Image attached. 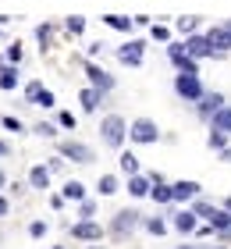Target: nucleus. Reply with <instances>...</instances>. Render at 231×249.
<instances>
[{"label":"nucleus","instance_id":"nucleus-1","mask_svg":"<svg viewBox=\"0 0 231 249\" xmlns=\"http://www.w3.org/2000/svg\"><path fill=\"white\" fill-rule=\"evenodd\" d=\"M100 132H103V142H107V146H121L124 135H128V128H124V121H121L118 114H107V118H103Z\"/></svg>","mask_w":231,"mask_h":249},{"label":"nucleus","instance_id":"nucleus-2","mask_svg":"<svg viewBox=\"0 0 231 249\" xmlns=\"http://www.w3.org/2000/svg\"><path fill=\"white\" fill-rule=\"evenodd\" d=\"M175 89H178V96H185V100H203L199 75H178L175 78Z\"/></svg>","mask_w":231,"mask_h":249},{"label":"nucleus","instance_id":"nucleus-3","mask_svg":"<svg viewBox=\"0 0 231 249\" xmlns=\"http://www.w3.org/2000/svg\"><path fill=\"white\" fill-rule=\"evenodd\" d=\"M128 135H132L135 142H157V135H160V132H157V124H153V121L139 118V121L132 124V128H128Z\"/></svg>","mask_w":231,"mask_h":249},{"label":"nucleus","instance_id":"nucleus-4","mask_svg":"<svg viewBox=\"0 0 231 249\" xmlns=\"http://www.w3.org/2000/svg\"><path fill=\"white\" fill-rule=\"evenodd\" d=\"M167 53H171V61L178 64V71H181V75H199V71H195V57H192L189 50H181V47H171Z\"/></svg>","mask_w":231,"mask_h":249},{"label":"nucleus","instance_id":"nucleus-5","mask_svg":"<svg viewBox=\"0 0 231 249\" xmlns=\"http://www.w3.org/2000/svg\"><path fill=\"white\" fill-rule=\"evenodd\" d=\"M61 157H68V160H75V164H89L92 160V150L82 142H64L61 146Z\"/></svg>","mask_w":231,"mask_h":249},{"label":"nucleus","instance_id":"nucleus-6","mask_svg":"<svg viewBox=\"0 0 231 249\" xmlns=\"http://www.w3.org/2000/svg\"><path fill=\"white\" fill-rule=\"evenodd\" d=\"M135 224H139V213H135V210H121L118 217H114L110 231H114V235H128V231H135Z\"/></svg>","mask_w":231,"mask_h":249},{"label":"nucleus","instance_id":"nucleus-7","mask_svg":"<svg viewBox=\"0 0 231 249\" xmlns=\"http://www.w3.org/2000/svg\"><path fill=\"white\" fill-rule=\"evenodd\" d=\"M25 96H29V104H36V107H53V93L43 89V82H32L25 89Z\"/></svg>","mask_w":231,"mask_h":249},{"label":"nucleus","instance_id":"nucleus-8","mask_svg":"<svg viewBox=\"0 0 231 249\" xmlns=\"http://www.w3.org/2000/svg\"><path fill=\"white\" fill-rule=\"evenodd\" d=\"M185 50H189L192 57L199 61V57H210V53H213V43L206 39V36H192L189 43H185Z\"/></svg>","mask_w":231,"mask_h":249},{"label":"nucleus","instance_id":"nucleus-9","mask_svg":"<svg viewBox=\"0 0 231 249\" xmlns=\"http://www.w3.org/2000/svg\"><path fill=\"white\" fill-rule=\"evenodd\" d=\"M221 107H224V96L221 93H203V100H199V114L203 118H213Z\"/></svg>","mask_w":231,"mask_h":249},{"label":"nucleus","instance_id":"nucleus-10","mask_svg":"<svg viewBox=\"0 0 231 249\" xmlns=\"http://www.w3.org/2000/svg\"><path fill=\"white\" fill-rule=\"evenodd\" d=\"M206 39L213 43V50H231V25H221V29H210Z\"/></svg>","mask_w":231,"mask_h":249},{"label":"nucleus","instance_id":"nucleus-11","mask_svg":"<svg viewBox=\"0 0 231 249\" xmlns=\"http://www.w3.org/2000/svg\"><path fill=\"white\" fill-rule=\"evenodd\" d=\"M86 75H89V82L96 86V89H103V93H107V89L114 86V78L103 71V68H96V64H86Z\"/></svg>","mask_w":231,"mask_h":249},{"label":"nucleus","instance_id":"nucleus-12","mask_svg":"<svg viewBox=\"0 0 231 249\" xmlns=\"http://www.w3.org/2000/svg\"><path fill=\"white\" fill-rule=\"evenodd\" d=\"M71 235H75V239L92 242V239H100V224L96 221H82V224H75V228H71Z\"/></svg>","mask_w":231,"mask_h":249},{"label":"nucleus","instance_id":"nucleus-13","mask_svg":"<svg viewBox=\"0 0 231 249\" xmlns=\"http://www.w3.org/2000/svg\"><path fill=\"white\" fill-rule=\"evenodd\" d=\"M171 189H175V199H181V203L199 196V182H175Z\"/></svg>","mask_w":231,"mask_h":249},{"label":"nucleus","instance_id":"nucleus-14","mask_svg":"<svg viewBox=\"0 0 231 249\" xmlns=\"http://www.w3.org/2000/svg\"><path fill=\"white\" fill-rule=\"evenodd\" d=\"M118 57H121L124 64H142V43H128V47H121Z\"/></svg>","mask_w":231,"mask_h":249},{"label":"nucleus","instance_id":"nucleus-15","mask_svg":"<svg viewBox=\"0 0 231 249\" xmlns=\"http://www.w3.org/2000/svg\"><path fill=\"white\" fill-rule=\"evenodd\" d=\"M195 217H199V213L195 210H181V213H175V228L185 235V231H195Z\"/></svg>","mask_w":231,"mask_h":249},{"label":"nucleus","instance_id":"nucleus-16","mask_svg":"<svg viewBox=\"0 0 231 249\" xmlns=\"http://www.w3.org/2000/svg\"><path fill=\"white\" fill-rule=\"evenodd\" d=\"M206 221H210L217 231H231V213L228 210H210V217H206Z\"/></svg>","mask_w":231,"mask_h":249},{"label":"nucleus","instance_id":"nucleus-17","mask_svg":"<svg viewBox=\"0 0 231 249\" xmlns=\"http://www.w3.org/2000/svg\"><path fill=\"white\" fill-rule=\"evenodd\" d=\"M210 121H213V128H217V132H231V107H221Z\"/></svg>","mask_w":231,"mask_h":249},{"label":"nucleus","instance_id":"nucleus-18","mask_svg":"<svg viewBox=\"0 0 231 249\" xmlns=\"http://www.w3.org/2000/svg\"><path fill=\"white\" fill-rule=\"evenodd\" d=\"M29 182H32V189H46V185H50V171H46V167H32Z\"/></svg>","mask_w":231,"mask_h":249},{"label":"nucleus","instance_id":"nucleus-19","mask_svg":"<svg viewBox=\"0 0 231 249\" xmlns=\"http://www.w3.org/2000/svg\"><path fill=\"white\" fill-rule=\"evenodd\" d=\"M100 96H103V89H96V86H92V89H82V107H86V110H96Z\"/></svg>","mask_w":231,"mask_h":249},{"label":"nucleus","instance_id":"nucleus-20","mask_svg":"<svg viewBox=\"0 0 231 249\" xmlns=\"http://www.w3.org/2000/svg\"><path fill=\"white\" fill-rule=\"evenodd\" d=\"M149 182H153V178H139V175H132L128 192H132V196H146V192H149Z\"/></svg>","mask_w":231,"mask_h":249},{"label":"nucleus","instance_id":"nucleus-21","mask_svg":"<svg viewBox=\"0 0 231 249\" xmlns=\"http://www.w3.org/2000/svg\"><path fill=\"white\" fill-rule=\"evenodd\" d=\"M103 21H107V25H110V29H118V32H128L135 18H124V15H107V18H103Z\"/></svg>","mask_w":231,"mask_h":249},{"label":"nucleus","instance_id":"nucleus-22","mask_svg":"<svg viewBox=\"0 0 231 249\" xmlns=\"http://www.w3.org/2000/svg\"><path fill=\"white\" fill-rule=\"evenodd\" d=\"M64 199H86V185L82 182H68L64 185Z\"/></svg>","mask_w":231,"mask_h":249},{"label":"nucleus","instance_id":"nucleus-23","mask_svg":"<svg viewBox=\"0 0 231 249\" xmlns=\"http://www.w3.org/2000/svg\"><path fill=\"white\" fill-rule=\"evenodd\" d=\"M18 86V71L15 68H4V71H0V89H15Z\"/></svg>","mask_w":231,"mask_h":249},{"label":"nucleus","instance_id":"nucleus-24","mask_svg":"<svg viewBox=\"0 0 231 249\" xmlns=\"http://www.w3.org/2000/svg\"><path fill=\"white\" fill-rule=\"evenodd\" d=\"M153 199H157V203H171V199H175V189L157 182V189H153Z\"/></svg>","mask_w":231,"mask_h":249},{"label":"nucleus","instance_id":"nucleus-25","mask_svg":"<svg viewBox=\"0 0 231 249\" xmlns=\"http://www.w3.org/2000/svg\"><path fill=\"white\" fill-rule=\"evenodd\" d=\"M100 192H103V196H114V192H118V178H114V175H103V178H100Z\"/></svg>","mask_w":231,"mask_h":249},{"label":"nucleus","instance_id":"nucleus-26","mask_svg":"<svg viewBox=\"0 0 231 249\" xmlns=\"http://www.w3.org/2000/svg\"><path fill=\"white\" fill-rule=\"evenodd\" d=\"M121 171L124 175H139V160H135L132 153H121Z\"/></svg>","mask_w":231,"mask_h":249},{"label":"nucleus","instance_id":"nucleus-27","mask_svg":"<svg viewBox=\"0 0 231 249\" xmlns=\"http://www.w3.org/2000/svg\"><path fill=\"white\" fill-rule=\"evenodd\" d=\"M64 25H68V32H71V36H78V32L86 29V18H78V15H71V18L64 21Z\"/></svg>","mask_w":231,"mask_h":249},{"label":"nucleus","instance_id":"nucleus-28","mask_svg":"<svg viewBox=\"0 0 231 249\" xmlns=\"http://www.w3.org/2000/svg\"><path fill=\"white\" fill-rule=\"evenodd\" d=\"M195 25H199L195 18H178V21H175V29H178V32H195Z\"/></svg>","mask_w":231,"mask_h":249},{"label":"nucleus","instance_id":"nucleus-29","mask_svg":"<svg viewBox=\"0 0 231 249\" xmlns=\"http://www.w3.org/2000/svg\"><path fill=\"white\" fill-rule=\"evenodd\" d=\"M206 142H210V150H224V132H217V128H213Z\"/></svg>","mask_w":231,"mask_h":249},{"label":"nucleus","instance_id":"nucleus-30","mask_svg":"<svg viewBox=\"0 0 231 249\" xmlns=\"http://www.w3.org/2000/svg\"><path fill=\"white\" fill-rule=\"evenodd\" d=\"M146 228L153 231V235H164V231H167V224L160 221V217H149V221H146Z\"/></svg>","mask_w":231,"mask_h":249},{"label":"nucleus","instance_id":"nucleus-31","mask_svg":"<svg viewBox=\"0 0 231 249\" xmlns=\"http://www.w3.org/2000/svg\"><path fill=\"white\" fill-rule=\"evenodd\" d=\"M7 61H11V64H18V61H21V47H18V43H11V50H7Z\"/></svg>","mask_w":231,"mask_h":249},{"label":"nucleus","instance_id":"nucleus-32","mask_svg":"<svg viewBox=\"0 0 231 249\" xmlns=\"http://www.w3.org/2000/svg\"><path fill=\"white\" fill-rule=\"evenodd\" d=\"M210 203H206V199H199V203H195V213H199V217H210Z\"/></svg>","mask_w":231,"mask_h":249},{"label":"nucleus","instance_id":"nucleus-33","mask_svg":"<svg viewBox=\"0 0 231 249\" xmlns=\"http://www.w3.org/2000/svg\"><path fill=\"white\" fill-rule=\"evenodd\" d=\"M61 124H64V128H75V114H71V110H64V114H61Z\"/></svg>","mask_w":231,"mask_h":249},{"label":"nucleus","instance_id":"nucleus-34","mask_svg":"<svg viewBox=\"0 0 231 249\" xmlns=\"http://www.w3.org/2000/svg\"><path fill=\"white\" fill-rule=\"evenodd\" d=\"M29 231H32V235H36V239H39V235L46 231V224H43V221H32V224H29Z\"/></svg>","mask_w":231,"mask_h":249},{"label":"nucleus","instance_id":"nucleus-35","mask_svg":"<svg viewBox=\"0 0 231 249\" xmlns=\"http://www.w3.org/2000/svg\"><path fill=\"white\" fill-rule=\"evenodd\" d=\"M4 128H11V132H18V128H21V121H18V118H11V114H7V118H4Z\"/></svg>","mask_w":231,"mask_h":249},{"label":"nucleus","instance_id":"nucleus-36","mask_svg":"<svg viewBox=\"0 0 231 249\" xmlns=\"http://www.w3.org/2000/svg\"><path fill=\"white\" fill-rule=\"evenodd\" d=\"M36 132H39V135H57V128H53V124H43V121L36 124Z\"/></svg>","mask_w":231,"mask_h":249},{"label":"nucleus","instance_id":"nucleus-37","mask_svg":"<svg viewBox=\"0 0 231 249\" xmlns=\"http://www.w3.org/2000/svg\"><path fill=\"white\" fill-rule=\"evenodd\" d=\"M36 36H39V43H46V39H50V25H39Z\"/></svg>","mask_w":231,"mask_h":249},{"label":"nucleus","instance_id":"nucleus-38","mask_svg":"<svg viewBox=\"0 0 231 249\" xmlns=\"http://www.w3.org/2000/svg\"><path fill=\"white\" fill-rule=\"evenodd\" d=\"M221 160H231V146H224V150H221Z\"/></svg>","mask_w":231,"mask_h":249},{"label":"nucleus","instance_id":"nucleus-39","mask_svg":"<svg viewBox=\"0 0 231 249\" xmlns=\"http://www.w3.org/2000/svg\"><path fill=\"white\" fill-rule=\"evenodd\" d=\"M4 213H7V199L0 196V217H4Z\"/></svg>","mask_w":231,"mask_h":249},{"label":"nucleus","instance_id":"nucleus-40","mask_svg":"<svg viewBox=\"0 0 231 249\" xmlns=\"http://www.w3.org/2000/svg\"><path fill=\"white\" fill-rule=\"evenodd\" d=\"M7 153H11V146H7V142H0V157H7Z\"/></svg>","mask_w":231,"mask_h":249},{"label":"nucleus","instance_id":"nucleus-41","mask_svg":"<svg viewBox=\"0 0 231 249\" xmlns=\"http://www.w3.org/2000/svg\"><path fill=\"white\" fill-rule=\"evenodd\" d=\"M4 182H7V178H4V171H0V189H4Z\"/></svg>","mask_w":231,"mask_h":249},{"label":"nucleus","instance_id":"nucleus-42","mask_svg":"<svg viewBox=\"0 0 231 249\" xmlns=\"http://www.w3.org/2000/svg\"><path fill=\"white\" fill-rule=\"evenodd\" d=\"M89 249H100V246H89Z\"/></svg>","mask_w":231,"mask_h":249},{"label":"nucleus","instance_id":"nucleus-43","mask_svg":"<svg viewBox=\"0 0 231 249\" xmlns=\"http://www.w3.org/2000/svg\"><path fill=\"white\" fill-rule=\"evenodd\" d=\"M185 249H192V246H185Z\"/></svg>","mask_w":231,"mask_h":249},{"label":"nucleus","instance_id":"nucleus-44","mask_svg":"<svg viewBox=\"0 0 231 249\" xmlns=\"http://www.w3.org/2000/svg\"><path fill=\"white\" fill-rule=\"evenodd\" d=\"M228 25H231V21H228Z\"/></svg>","mask_w":231,"mask_h":249}]
</instances>
